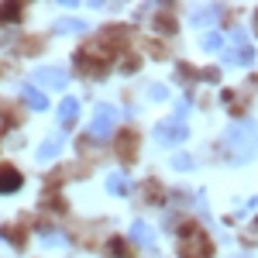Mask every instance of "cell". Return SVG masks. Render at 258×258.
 Segmentation results:
<instances>
[{"instance_id":"ba28073f","label":"cell","mask_w":258,"mask_h":258,"mask_svg":"<svg viewBox=\"0 0 258 258\" xmlns=\"http://www.w3.org/2000/svg\"><path fill=\"white\" fill-rule=\"evenodd\" d=\"M107 189H110V197H127L131 193V179L124 176V172H114V176L107 179Z\"/></svg>"},{"instance_id":"5bb4252c","label":"cell","mask_w":258,"mask_h":258,"mask_svg":"<svg viewBox=\"0 0 258 258\" xmlns=\"http://www.w3.org/2000/svg\"><path fill=\"white\" fill-rule=\"evenodd\" d=\"M155 28H159L162 35H169V31L176 28V21H172V14H159V18H155Z\"/></svg>"},{"instance_id":"484cf974","label":"cell","mask_w":258,"mask_h":258,"mask_svg":"<svg viewBox=\"0 0 258 258\" xmlns=\"http://www.w3.org/2000/svg\"><path fill=\"white\" fill-rule=\"evenodd\" d=\"M255 28H258V14H255Z\"/></svg>"},{"instance_id":"52a82bcc","label":"cell","mask_w":258,"mask_h":258,"mask_svg":"<svg viewBox=\"0 0 258 258\" xmlns=\"http://www.w3.org/2000/svg\"><path fill=\"white\" fill-rule=\"evenodd\" d=\"M135 152H138V135H135V131H124V135L117 138V155L124 162H131V159H135Z\"/></svg>"},{"instance_id":"4316f807","label":"cell","mask_w":258,"mask_h":258,"mask_svg":"<svg viewBox=\"0 0 258 258\" xmlns=\"http://www.w3.org/2000/svg\"><path fill=\"white\" fill-rule=\"evenodd\" d=\"M241 258H248V255H241Z\"/></svg>"},{"instance_id":"3957f363","label":"cell","mask_w":258,"mask_h":258,"mask_svg":"<svg viewBox=\"0 0 258 258\" xmlns=\"http://www.w3.org/2000/svg\"><path fill=\"white\" fill-rule=\"evenodd\" d=\"M210 251H214L210 238H203V231L193 227L186 234V241H182V248H179V258H210Z\"/></svg>"},{"instance_id":"2e32d148","label":"cell","mask_w":258,"mask_h":258,"mask_svg":"<svg viewBox=\"0 0 258 258\" xmlns=\"http://www.w3.org/2000/svg\"><path fill=\"white\" fill-rule=\"evenodd\" d=\"M59 31H86V24L76 18H69V21H59Z\"/></svg>"},{"instance_id":"d4e9b609","label":"cell","mask_w":258,"mask_h":258,"mask_svg":"<svg viewBox=\"0 0 258 258\" xmlns=\"http://www.w3.org/2000/svg\"><path fill=\"white\" fill-rule=\"evenodd\" d=\"M231 41H234V45H248V41H244V31H241V28H234V31H231Z\"/></svg>"},{"instance_id":"7a4b0ae2","label":"cell","mask_w":258,"mask_h":258,"mask_svg":"<svg viewBox=\"0 0 258 258\" xmlns=\"http://www.w3.org/2000/svg\"><path fill=\"white\" fill-rule=\"evenodd\" d=\"M114 120H117V110L110 103H100L93 110V120H90V138H107L114 131Z\"/></svg>"},{"instance_id":"6da1fadb","label":"cell","mask_w":258,"mask_h":258,"mask_svg":"<svg viewBox=\"0 0 258 258\" xmlns=\"http://www.w3.org/2000/svg\"><path fill=\"white\" fill-rule=\"evenodd\" d=\"M224 152L231 162H251L258 155V124L255 120H241L227 131L224 138Z\"/></svg>"},{"instance_id":"603a6c76","label":"cell","mask_w":258,"mask_h":258,"mask_svg":"<svg viewBox=\"0 0 258 258\" xmlns=\"http://www.w3.org/2000/svg\"><path fill=\"white\" fill-rule=\"evenodd\" d=\"M110 248H114V258H127V248H124V241H114Z\"/></svg>"},{"instance_id":"ac0fdd59","label":"cell","mask_w":258,"mask_h":258,"mask_svg":"<svg viewBox=\"0 0 258 258\" xmlns=\"http://www.w3.org/2000/svg\"><path fill=\"white\" fill-rule=\"evenodd\" d=\"M172 169H179V172H186V169H193V159H189V155H176V162H172Z\"/></svg>"},{"instance_id":"ffe728a7","label":"cell","mask_w":258,"mask_h":258,"mask_svg":"<svg viewBox=\"0 0 258 258\" xmlns=\"http://www.w3.org/2000/svg\"><path fill=\"white\" fill-rule=\"evenodd\" d=\"M255 241H258V220H255V227L244 231V244H255Z\"/></svg>"},{"instance_id":"7402d4cb","label":"cell","mask_w":258,"mask_h":258,"mask_svg":"<svg viewBox=\"0 0 258 258\" xmlns=\"http://www.w3.org/2000/svg\"><path fill=\"white\" fill-rule=\"evenodd\" d=\"M148 97H152V100H165V86H159V83H155V86L148 90Z\"/></svg>"},{"instance_id":"e0dca14e","label":"cell","mask_w":258,"mask_h":258,"mask_svg":"<svg viewBox=\"0 0 258 258\" xmlns=\"http://www.w3.org/2000/svg\"><path fill=\"white\" fill-rule=\"evenodd\" d=\"M214 18H217V11H214V7H207V11H197V14H193V21H197V24H210Z\"/></svg>"},{"instance_id":"8992f818","label":"cell","mask_w":258,"mask_h":258,"mask_svg":"<svg viewBox=\"0 0 258 258\" xmlns=\"http://www.w3.org/2000/svg\"><path fill=\"white\" fill-rule=\"evenodd\" d=\"M21 189V172L14 165H0V193H14Z\"/></svg>"},{"instance_id":"cb8c5ba5","label":"cell","mask_w":258,"mask_h":258,"mask_svg":"<svg viewBox=\"0 0 258 258\" xmlns=\"http://www.w3.org/2000/svg\"><path fill=\"white\" fill-rule=\"evenodd\" d=\"M186 117V100H179L176 103V114H172V120H182Z\"/></svg>"},{"instance_id":"44dd1931","label":"cell","mask_w":258,"mask_h":258,"mask_svg":"<svg viewBox=\"0 0 258 258\" xmlns=\"http://www.w3.org/2000/svg\"><path fill=\"white\" fill-rule=\"evenodd\" d=\"M18 14H21V7H14V4H11V7H4V11H0V18H4V21L18 18Z\"/></svg>"},{"instance_id":"8fae6325","label":"cell","mask_w":258,"mask_h":258,"mask_svg":"<svg viewBox=\"0 0 258 258\" xmlns=\"http://www.w3.org/2000/svg\"><path fill=\"white\" fill-rule=\"evenodd\" d=\"M24 100H28V107H35V110H45V107H48L45 93H38L35 86H24Z\"/></svg>"},{"instance_id":"9c48e42d","label":"cell","mask_w":258,"mask_h":258,"mask_svg":"<svg viewBox=\"0 0 258 258\" xmlns=\"http://www.w3.org/2000/svg\"><path fill=\"white\" fill-rule=\"evenodd\" d=\"M76 114H80V100H76V97H66V100H62V107H59V120H62V124H73Z\"/></svg>"},{"instance_id":"4fadbf2b","label":"cell","mask_w":258,"mask_h":258,"mask_svg":"<svg viewBox=\"0 0 258 258\" xmlns=\"http://www.w3.org/2000/svg\"><path fill=\"white\" fill-rule=\"evenodd\" d=\"M131 238L138 241V244H152V227H148L145 220H135V227H131Z\"/></svg>"},{"instance_id":"9a60e30c","label":"cell","mask_w":258,"mask_h":258,"mask_svg":"<svg viewBox=\"0 0 258 258\" xmlns=\"http://www.w3.org/2000/svg\"><path fill=\"white\" fill-rule=\"evenodd\" d=\"M200 45H203L207 52H217V48H220V35H217V31H210V35L200 38Z\"/></svg>"},{"instance_id":"5b68a950","label":"cell","mask_w":258,"mask_h":258,"mask_svg":"<svg viewBox=\"0 0 258 258\" xmlns=\"http://www.w3.org/2000/svg\"><path fill=\"white\" fill-rule=\"evenodd\" d=\"M155 141L159 145H179V141H186V124L182 120H162L155 124Z\"/></svg>"},{"instance_id":"7c38bea8","label":"cell","mask_w":258,"mask_h":258,"mask_svg":"<svg viewBox=\"0 0 258 258\" xmlns=\"http://www.w3.org/2000/svg\"><path fill=\"white\" fill-rule=\"evenodd\" d=\"M59 152H62V141H55V138L45 141V145L38 148V162H52L55 155H59Z\"/></svg>"},{"instance_id":"d6986e66","label":"cell","mask_w":258,"mask_h":258,"mask_svg":"<svg viewBox=\"0 0 258 258\" xmlns=\"http://www.w3.org/2000/svg\"><path fill=\"white\" fill-rule=\"evenodd\" d=\"M145 193H148V200H155V203H159V193H162V186H159V182H148V186H145Z\"/></svg>"},{"instance_id":"30bf717a","label":"cell","mask_w":258,"mask_h":258,"mask_svg":"<svg viewBox=\"0 0 258 258\" xmlns=\"http://www.w3.org/2000/svg\"><path fill=\"white\" fill-rule=\"evenodd\" d=\"M251 59H255V55H251V48H248V45H238V48H231V52H227V62H234V66H248Z\"/></svg>"},{"instance_id":"277c9868","label":"cell","mask_w":258,"mask_h":258,"mask_svg":"<svg viewBox=\"0 0 258 258\" xmlns=\"http://www.w3.org/2000/svg\"><path fill=\"white\" fill-rule=\"evenodd\" d=\"M31 83H35V86H48V90H66V86H69V76H66V69L41 66V69H35Z\"/></svg>"}]
</instances>
